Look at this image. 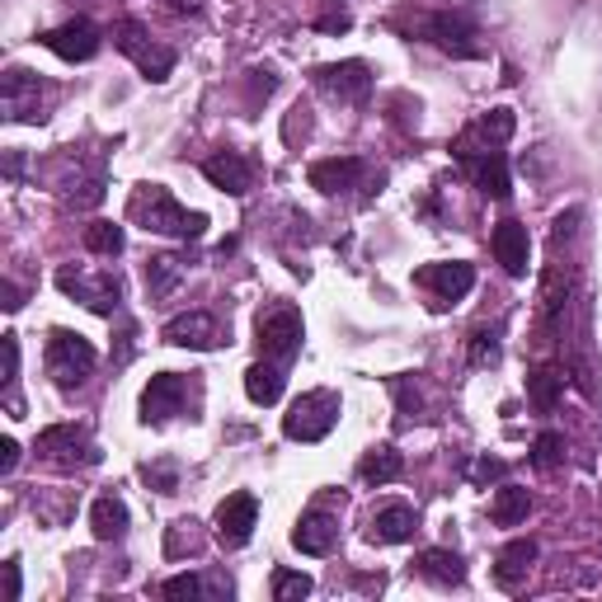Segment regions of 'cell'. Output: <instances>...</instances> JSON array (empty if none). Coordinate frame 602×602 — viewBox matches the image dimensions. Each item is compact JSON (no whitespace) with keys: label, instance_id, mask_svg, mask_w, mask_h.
<instances>
[{"label":"cell","instance_id":"obj_1","mask_svg":"<svg viewBox=\"0 0 602 602\" xmlns=\"http://www.w3.org/2000/svg\"><path fill=\"white\" fill-rule=\"evenodd\" d=\"M513 127H517L513 109H490V113H480L476 123H466L461 137L452 142V156H457V165L471 175V183L484 198H499V203L509 198V156H504V142L513 137Z\"/></svg>","mask_w":602,"mask_h":602},{"label":"cell","instance_id":"obj_2","mask_svg":"<svg viewBox=\"0 0 602 602\" xmlns=\"http://www.w3.org/2000/svg\"><path fill=\"white\" fill-rule=\"evenodd\" d=\"M127 216L142 231H156V236H179V241H198L208 231L203 212H189L183 203H175V193L165 183H137L127 198Z\"/></svg>","mask_w":602,"mask_h":602},{"label":"cell","instance_id":"obj_3","mask_svg":"<svg viewBox=\"0 0 602 602\" xmlns=\"http://www.w3.org/2000/svg\"><path fill=\"white\" fill-rule=\"evenodd\" d=\"M47 377L57 381L62 391H76V387H86L90 372H94V344L86 339V334H76V330H53L47 334Z\"/></svg>","mask_w":602,"mask_h":602},{"label":"cell","instance_id":"obj_4","mask_svg":"<svg viewBox=\"0 0 602 602\" xmlns=\"http://www.w3.org/2000/svg\"><path fill=\"white\" fill-rule=\"evenodd\" d=\"M334 424H339V395L334 391H301L292 410L282 414V433L292 443H321L334 433Z\"/></svg>","mask_w":602,"mask_h":602},{"label":"cell","instance_id":"obj_5","mask_svg":"<svg viewBox=\"0 0 602 602\" xmlns=\"http://www.w3.org/2000/svg\"><path fill=\"white\" fill-rule=\"evenodd\" d=\"M38 457L57 471H86L99 461V443L86 424H53L38 433Z\"/></svg>","mask_w":602,"mask_h":602},{"label":"cell","instance_id":"obj_6","mask_svg":"<svg viewBox=\"0 0 602 602\" xmlns=\"http://www.w3.org/2000/svg\"><path fill=\"white\" fill-rule=\"evenodd\" d=\"M113 47H119V53L137 66L146 80H170V71H175V53L165 43L150 38L146 24H137V20H119V24H113Z\"/></svg>","mask_w":602,"mask_h":602},{"label":"cell","instance_id":"obj_7","mask_svg":"<svg viewBox=\"0 0 602 602\" xmlns=\"http://www.w3.org/2000/svg\"><path fill=\"white\" fill-rule=\"evenodd\" d=\"M47 104H53V90L43 86L24 66H10L5 80H0V109H5L10 123H47Z\"/></svg>","mask_w":602,"mask_h":602},{"label":"cell","instance_id":"obj_8","mask_svg":"<svg viewBox=\"0 0 602 602\" xmlns=\"http://www.w3.org/2000/svg\"><path fill=\"white\" fill-rule=\"evenodd\" d=\"M57 288L80 301L94 315H113L123 306V282L119 274H86V269H57Z\"/></svg>","mask_w":602,"mask_h":602},{"label":"cell","instance_id":"obj_9","mask_svg":"<svg viewBox=\"0 0 602 602\" xmlns=\"http://www.w3.org/2000/svg\"><path fill=\"white\" fill-rule=\"evenodd\" d=\"M259 348L269 354L274 363H292L301 354V339H306V325H301V311L297 306H269V311H259Z\"/></svg>","mask_w":602,"mask_h":602},{"label":"cell","instance_id":"obj_10","mask_svg":"<svg viewBox=\"0 0 602 602\" xmlns=\"http://www.w3.org/2000/svg\"><path fill=\"white\" fill-rule=\"evenodd\" d=\"M414 33H420L424 43L443 47L447 57H480V43H476V24L466 20V14H420L414 20Z\"/></svg>","mask_w":602,"mask_h":602},{"label":"cell","instance_id":"obj_11","mask_svg":"<svg viewBox=\"0 0 602 602\" xmlns=\"http://www.w3.org/2000/svg\"><path fill=\"white\" fill-rule=\"evenodd\" d=\"M315 86H321L330 99L339 104H367L372 94V66L367 62H330V66H315Z\"/></svg>","mask_w":602,"mask_h":602},{"label":"cell","instance_id":"obj_12","mask_svg":"<svg viewBox=\"0 0 602 602\" xmlns=\"http://www.w3.org/2000/svg\"><path fill=\"white\" fill-rule=\"evenodd\" d=\"M189 405V381L179 372H156L142 391V424H165Z\"/></svg>","mask_w":602,"mask_h":602},{"label":"cell","instance_id":"obj_13","mask_svg":"<svg viewBox=\"0 0 602 602\" xmlns=\"http://www.w3.org/2000/svg\"><path fill=\"white\" fill-rule=\"evenodd\" d=\"M424 292L438 297V306H457V301L476 288V269L466 259H452V264H424L420 274H414Z\"/></svg>","mask_w":602,"mask_h":602},{"label":"cell","instance_id":"obj_14","mask_svg":"<svg viewBox=\"0 0 602 602\" xmlns=\"http://www.w3.org/2000/svg\"><path fill=\"white\" fill-rule=\"evenodd\" d=\"M255 523H259V499L255 494H226L216 504V542L222 546H245L255 537Z\"/></svg>","mask_w":602,"mask_h":602},{"label":"cell","instance_id":"obj_15","mask_svg":"<svg viewBox=\"0 0 602 602\" xmlns=\"http://www.w3.org/2000/svg\"><path fill=\"white\" fill-rule=\"evenodd\" d=\"M160 339L175 348H216L222 344V321L212 311H183L175 321H165Z\"/></svg>","mask_w":602,"mask_h":602},{"label":"cell","instance_id":"obj_16","mask_svg":"<svg viewBox=\"0 0 602 602\" xmlns=\"http://www.w3.org/2000/svg\"><path fill=\"white\" fill-rule=\"evenodd\" d=\"M367 175H372V170H367V160H358V156H330V160H315L311 170H306L311 189H321L325 198L358 189V183H363Z\"/></svg>","mask_w":602,"mask_h":602},{"label":"cell","instance_id":"obj_17","mask_svg":"<svg viewBox=\"0 0 602 602\" xmlns=\"http://www.w3.org/2000/svg\"><path fill=\"white\" fill-rule=\"evenodd\" d=\"M99 29L90 20H71V24H62V29H47L43 33V47L47 53H57L62 62H90L99 53Z\"/></svg>","mask_w":602,"mask_h":602},{"label":"cell","instance_id":"obj_18","mask_svg":"<svg viewBox=\"0 0 602 602\" xmlns=\"http://www.w3.org/2000/svg\"><path fill=\"white\" fill-rule=\"evenodd\" d=\"M292 546L301 550V556H330V550L339 546V517L325 513V509L301 513L297 527H292Z\"/></svg>","mask_w":602,"mask_h":602},{"label":"cell","instance_id":"obj_19","mask_svg":"<svg viewBox=\"0 0 602 602\" xmlns=\"http://www.w3.org/2000/svg\"><path fill=\"white\" fill-rule=\"evenodd\" d=\"M494 259L504 264V274L509 278H527V264H532V241H527V226L523 222H513V216H504V222L494 226Z\"/></svg>","mask_w":602,"mask_h":602},{"label":"cell","instance_id":"obj_20","mask_svg":"<svg viewBox=\"0 0 602 602\" xmlns=\"http://www.w3.org/2000/svg\"><path fill=\"white\" fill-rule=\"evenodd\" d=\"M203 175L222 193H231V198H245L249 189H255V165H249L241 150H216V156H208L203 160Z\"/></svg>","mask_w":602,"mask_h":602},{"label":"cell","instance_id":"obj_21","mask_svg":"<svg viewBox=\"0 0 602 602\" xmlns=\"http://www.w3.org/2000/svg\"><path fill=\"white\" fill-rule=\"evenodd\" d=\"M414 527H420V517H414L410 504H387L372 513V527H367V537H372L377 546H400L414 537Z\"/></svg>","mask_w":602,"mask_h":602},{"label":"cell","instance_id":"obj_22","mask_svg":"<svg viewBox=\"0 0 602 602\" xmlns=\"http://www.w3.org/2000/svg\"><path fill=\"white\" fill-rule=\"evenodd\" d=\"M414 575L428 579V583H438V589H457V583L466 579V560L457 556V550H424L420 560H414Z\"/></svg>","mask_w":602,"mask_h":602},{"label":"cell","instance_id":"obj_23","mask_svg":"<svg viewBox=\"0 0 602 602\" xmlns=\"http://www.w3.org/2000/svg\"><path fill=\"white\" fill-rule=\"evenodd\" d=\"M165 598H175V602H198V598H231V579L222 575H175V579H165Z\"/></svg>","mask_w":602,"mask_h":602},{"label":"cell","instance_id":"obj_24","mask_svg":"<svg viewBox=\"0 0 602 602\" xmlns=\"http://www.w3.org/2000/svg\"><path fill=\"white\" fill-rule=\"evenodd\" d=\"M90 527H94V542H123L127 537V504L119 494H99L90 504Z\"/></svg>","mask_w":602,"mask_h":602},{"label":"cell","instance_id":"obj_25","mask_svg":"<svg viewBox=\"0 0 602 602\" xmlns=\"http://www.w3.org/2000/svg\"><path fill=\"white\" fill-rule=\"evenodd\" d=\"M532 565H537V542H532V537H517V542H509L504 550H499L494 579L504 583V589H517V583L532 575Z\"/></svg>","mask_w":602,"mask_h":602},{"label":"cell","instance_id":"obj_26","mask_svg":"<svg viewBox=\"0 0 602 602\" xmlns=\"http://www.w3.org/2000/svg\"><path fill=\"white\" fill-rule=\"evenodd\" d=\"M282 387H288V377H282V363H255L245 372V395L255 400V405H278Z\"/></svg>","mask_w":602,"mask_h":602},{"label":"cell","instance_id":"obj_27","mask_svg":"<svg viewBox=\"0 0 602 602\" xmlns=\"http://www.w3.org/2000/svg\"><path fill=\"white\" fill-rule=\"evenodd\" d=\"M400 471H405V457H400L395 447H372L358 461V480L363 484H391V480H400Z\"/></svg>","mask_w":602,"mask_h":602},{"label":"cell","instance_id":"obj_28","mask_svg":"<svg viewBox=\"0 0 602 602\" xmlns=\"http://www.w3.org/2000/svg\"><path fill=\"white\" fill-rule=\"evenodd\" d=\"M179 278H183V259L179 255H150L146 259V292H150V301L170 297L179 288Z\"/></svg>","mask_w":602,"mask_h":602},{"label":"cell","instance_id":"obj_29","mask_svg":"<svg viewBox=\"0 0 602 602\" xmlns=\"http://www.w3.org/2000/svg\"><path fill=\"white\" fill-rule=\"evenodd\" d=\"M560 391H565V372H560V367H537V372L527 377V400H532V410H537V414L556 410Z\"/></svg>","mask_w":602,"mask_h":602},{"label":"cell","instance_id":"obj_30","mask_svg":"<svg viewBox=\"0 0 602 602\" xmlns=\"http://www.w3.org/2000/svg\"><path fill=\"white\" fill-rule=\"evenodd\" d=\"M527 513H532V494L523 490V484H504V490L494 494V504H490V517L499 527H517Z\"/></svg>","mask_w":602,"mask_h":602},{"label":"cell","instance_id":"obj_31","mask_svg":"<svg viewBox=\"0 0 602 602\" xmlns=\"http://www.w3.org/2000/svg\"><path fill=\"white\" fill-rule=\"evenodd\" d=\"M123 245H127V236H123V226H113V222H90L86 226V249L90 255H123Z\"/></svg>","mask_w":602,"mask_h":602},{"label":"cell","instance_id":"obj_32","mask_svg":"<svg viewBox=\"0 0 602 602\" xmlns=\"http://www.w3.org/2000/svg\"><path fill=\"white\" fill-rule=\"evenodd\" d=\"M311 593V575L301 570H274V602H301Z\"/></svg>","mask_w":602,"mask_h":602},{"label":"cell","instance_id":"obj_33","mask_svg":"<svg viewBox=\"0 0 602 602\" xmlns=\"http://www.w3.org/2000/svg\"><path fill=\"white\" fill-rule=\"evenodd\" d=\"M560 461H565V438L560 433H542V438L532 443V466H537V471H556Z\"/></svg>","mask_w":602,"mask_h":602},{"label":"cell","instance_id":"obj_34","mask_svg":"<svg viewBox=\"0 0 602 602\" xmlns=\"http://www.w3.org/2000/svg\"><path fill=\"white\" fill-rule=\"evenodd\" d=\"M203 546V537H198V523L193 517H179V523L170 527V537H165V556H183V550H198Z\"/></svg>","mask_w":602,"mask_h":602},{"label":"cell","instance_id":"obj_35","mask_svg":"<svg viewBox=\"0 0 602 602\" xmlns=\"http://www.w3.org/2000/svg\"><path fill=\"white\" fill-rule=\"evenodd\" d=\"M0 344H5V391H10V414L20 420L24 405H20V395H14V381H20V334H5Z\"/></svg>","mask_w":602,"mask_h":602},{"label":"cell","instance_id":"obj_36","mask_svg":"<svg viewBox=\"0 0 602 602\" xmlns=\"http://www.w3.org/2000/svg\"><path fill=\"white\" fill-rule=\"evenodd\" d=\"M499 363V330H476L471 339V367H494Z\"/></svg>","mask_w":602,"mask_h":602},{"label":"cell","instance_id":"obj_37","mask_svg":"<svg viewBox=\"0 0 602 602\" xmlns=\"http://www.w3.org/2000/svg\"><path fill=\"white\" fill-rule=\"evenodd\" d=\"M142 476H146V484H156L160 494H175V490H179V471H175V461H146V466H142Z\"/></svg>","mask_w":602,"mask_h":602},{"label":"cell","instance_id":"obj_38","mask_svg":"<svg viewBox=\"0 0 602 602\" xmlns=\"http://www.w3.org/2000/svg\"><path fill=\"white\" fill-rule=\"evenodd\" d=\"M471 476H476V480H504V476H509V466L499 461V457H480V461L471 466Z\"/></svg>","mask_w":602,"mask_h":602},{"label":"cell","instance_id":"obj_39","mask_svg":"<svg viewBox=\"0 0 602 602\" xmlns=\"http://www.w3.org/2000/svg\"><path fill=\"white\" fill-rule=\"evenodd\" d=\"M20 589H24V579H20V560H5V602H20Z\"/></svg>","mask_w":602,"mask_h":602},{"label":"cell","instance_id":"obj_40","mask_svg":"<svg viewBox=\"0 0 602 602\" xmlns=\"http://www.w3.org/2000/svg\"><path fill=\"white\" fill-rule=\"evenodd\" d=\"M14 466H20V443H14V438H5V443H0V471H14Z\"/></svg>","mask_w":602,"mask_h":602},{"label":"cell","instance_id":"obj_41","mask_svg":"<svg viewBox=\"0 0 602 602\" xmlns=\"http://www.w3.org/2000/svg\"><path fill=\"white\" fill-rule=\"evenodd\" d=\"M24 175V156H20V150H10V156H5V179H20Z\"/></svg>","mask_w":602,"mask_h":602},{"label":"cell","instance_id":"obj_42","mask_svg":"<svg viewBox=\"0 0 602 602\" xmlns=\"http://www.w3.org/2000/svg\"><path fill=\"white\" fill-rule=\"evenodd\" d=\"M165 5H170L175 14H198L203 10V0H165Z\"/></svg>","mask_w":602,"mask_h":602},{"label":"cell","instance_id":"obj_43","mask_svg":"<svg viewBox=\"0 0 602 602\" xmlns=\"http://www.w3.org/2000/svg\"><path fill=\"white\" fill-rule=\"evenodd\" d=\"M24 301H20V288H14V282H5V311H20Z\"/></svg>","mask_w":602,"mask_h":602}]
</instances>
